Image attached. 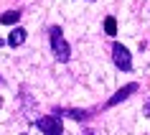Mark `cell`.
I'll use <instances>...</instances> for the list:
<instances>
[{
  "label": "cell",
  "mask_w": 150,
  "mask_h": 135,
  "mask_svg": "<svg viewBox=\"0 0 150 135\" xmlns=\"http://www.w3.org/2000/svg\"><path fill=\"white\" fill-rule=\"evenodd\" d=\"M56 135H64V133H56Z\"/></svg>",
  "instance_id": "11"
},
{
  "label": "cell",
  "mask_w": 150,
  "mask_h": 135,
  "mask_svg": "<svg viewBox=\"0 0 150 135\" xmlns=\"http://www.w3.org/2000/svg\"><path fill=\"white\" fill-rule=\"evenodd\" d=\"M142 115H145V117H150V97L145 99V104H142Z\"/></svg>",
  "instance_id": "9"
},
{
  "label": "cell",
  "mask_w": 150,
  "mask_h": 135,
  "mask_svg": "<svg viewBox=\"0 0 150 135\" xmlns=\"http://www.w3.org/2000/svg\"><path fill=\"white\" fill-rule=\"evenodd\" d=\"M112 61H115V66L120 72H130L132 69V54L122 43H112Z\"/></svg>",
  "instance_id": "2"
},
{
  "label": "cell",
  "mask_w": 150,
  "mask_h": 135,
  "mask_svg": "<svg viewBox=\"0 0 150 135\" xmlns=\"http://www.w3.org/2000/svg\"><path fill=\"white\" fill-rule=\"evenodd\" d=\"M0 82H3V79H0Z\"/></svg>",
  "instance_id": "12"
},
{
  "label": "cell",
  "mask_w": 150,
  "mask_h": 135,
  "mask_svg": "<svg viewBox=\"0 0 150 135\" xmlns=\"http://www.w3.org/2000/svg\"><path fill=\"white\" fill-rule=\"evenodd\" d=\"M135 92H137V82H130V84H125L122 89H117V92H115V97H110L104 107H117L120 102H125L127 97H130V95H135Z\"/></svg>",
  "instance_id": "4"
},
{
  "label": "cell",
  "mask_w": 150,
  "mask_h": 135,
  "mask_svg": "<svg viewBox=\"0 0 150 135\" xmlns=\"http://www.w3.org/2000/svg\"><path fill=\"white\" fill-rule=\"evenodd\" d=\"M104 33H107V36H115V33H117V21L112 16L104 18Z\"/></svg>",
  "instance_id": "8"
},
{
  "label": "cell",
  "mask_w": 150,
  "mask_h": 135,
  "mask_svg": "<svg viewBox=\"0 0 150 135\" xmlns=\"http://www.w3.org/2000/svg\"><path fill=\"white\" fill-rule=\"evenodd\" d=\"M36 127H38L41 133H46V135H56V133H64L61 117H56V115H43V117H38V120H36Z\"/></svg>",
  "instance_id": "3"
},
{
  "label": "cell",
  "mask_w": 150,
  "mask_h": 135,
  "mask_svg": "<svg viewBox=\"0 0 150 135\" xmlns=\"http://www.w3.org/2000/svg\"><path fill=\"white\" fill-rule=\"evenodd\" d=\"M25 36H28L25 28H13L10 36H8V43H10L13 48H18V46H23V43H25Z\"/></svg>",
  "instance_id": "6"
},
{
  "label": "cell",
  "mask_w": 150,
  "mask_h": 135,
  "mask_svg": "<svg viewBox=\"0 0 150 135\" xmlns=\"http://www.w3.org/2000/svg\"><path fill=\"white\" fill-rule=\"evenodd\" d=\"M3 43H5V41H3V38H0V46H3Z\"/></svg>",
  "instance_id": "10"
},
{
  "label": "cell",
  "mask_w": 150,
  "mask_h": 135,
  "mask_svg": "<svg viewBox=\"0 0 150 135\" xmlns=\"http://www.w3.org/2000/svg\"><path fill=\"white\" fill-rule=\"evenodd\" d=\"M61 28L59 26H54L51 31H48V38H51V51H54L56 61H69L71 59V46L66 43V38L61 36Z\"/></svg>",
  "instance_id": "1"
},
{
  "label": "cell",
  "mask_w": 150,
  "mask_h": 135,
  "mask_svg": "<svg viewBox=\"0 0 150 135\" xmlns=\"http://www.w3.org/2000/svg\"><path fill=\"white\" fill-rule=\"evenodd\" d=\"M18 21H21V10H8V13L0 16V23L3 26H13V23H18Z\"/></svg>",
  "instance_id": "7"
},
{
  "label": "cell",
  "mask_w": 150,
  "mask_h": 135,
  "mask_svg": "<svg viewBox=\"0 0 150 135\" xmlns=\"http://www.w3.org/2000/svg\"><path fill=\"white\" fill-rule=\"evenodd\" d=\"M56 117H69V120H76V122H84V120H89V110H66V107H56L54 110Z\"/></svg>",
  "instance_id": "5"
}]
</instances>
